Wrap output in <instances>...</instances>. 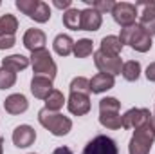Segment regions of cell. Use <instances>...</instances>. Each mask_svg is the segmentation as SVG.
I'll return each mask as SVG.
<instances>
[{"label": "cell", "instance_id": "1", "mask_svg": "<svg viewBox=\"0 0 155 154\" xmlns=\"http://www.w3.org/2000/svg\"><path fill=\"white\" fill-rule=\"evenodd\" d=\"M119 40L123 42V45L128 44L132 49H135V51H139V53H148V51L152 49V37H150L139 24L123 27Z\"/></svg>", "mask_w": 155, "mask_h": 154}, {"label": "cell", "instance_id": "2", "mask_svg": "<svg viewBox=\"0 0 155 154\" xmlns=\"http://www.w3.org/2000/svg\"><path fill=\"white\" fill-rule=\"evenodd\" d=\"M38 121L51 132V134H54V136H65V134H69L71 129H72L71 118L60 114V113H52V111H49V109H45V107L38 113Z\"/></svg>", "mask_w": 155, "mask_h": 154}, {"label": "cell", "instance_id": "3", "mask_svg": "<svg viewBox=\"0 0 155 154\" xmlns=\"http://www.w3.org/2000/svg\"><path fill=\"white\" fill-rule=\"evenodd\" d=\"M155 140V131L152 125V120L141 127H137L134 131V136L130 140L128 145V152L130 154H150V149L153 145Z\"/></svg>", "mask_w": 155, "mask_h": 154}, {"label": "cell", "instance_id": "4", "mask_svg": "<svg viewBox=\"0 0 155 154\" xmlns=\"http://www.w3.org/2000/svg\"><path fill=\"white\" fill-rule=\"evenodd\" d=\"M29 60H31L35 76H45L54 80L58 67H56V64H54V60H52V56H51V53L47 49H40V51L31 53Z\"/></svg>", "mask_w": 155, "mask_h": 154}, {"label": "cell", "instance_id": "5", "mask_svg": "<svg viewBox=\"0 0 155 154\" xmlns=\"http://www.w3.org/2000/svg\"><path fill=\"white\" fill-rule=\"evenodd\" d=\"M94 64H96V67L99 69V73L110 75V76L121 75V69H123V60H121L119 56L107 54V53H103L101 49L94 53Z\"/></svg>", "mask_w": 155, "mask_h": 154}, {"label": "cell", "instance_id": "6", "mask_svg": "<svg viewBox=\"0 0 155 154\" xmlns=\"http://www.w3.org/2000/svg\"><path fill=\"white\" fill-rule=\"evenodd\" d=\"M139 11L135 7V4H128V2H116L114 9H112V16L121 27H128L135 24Z\"/></svg>", "mask_w": 155, "mask_h": 154}, {"label": "cell", "instance_id": "7", "mask_svg": "<svg viewBox=\"0 0 155 154\" xmlns=\"http://www.w3.org/2000/svg\"><path fill=\"white\" fill-rule=\"evenodd\" d=\"M83 154H119L117 151L116 142L105 134H97L94 140H90L85 149H83Z\"/></svg>", "mask_w": 155, "mask_h": 154}, {"label": "cell", "instance_id": "8", "mask_svg": "<svg viewBox=\"0 0 155 154\" xmlns=\"http://www.w3.org/2000/svg\"><path fill=\"white\" fill-rule=\"evenodd\" d=\"M137 11H139V16H141V27L150 35H155V0L150 2H137L135 4Z\"/></svg>", "mask_w": 155, "mask_h": 154}, {"label": "cell", "instance_id": "9", "mask_svg": "<svg viewBox=\"0 0 155 154\" xmlns=\"http://www.w3.org/2000/svg\"><path fill=\"white\" fill-rule=\"evenodd\" d=\"M121 118H123V129H137L152 120V113L148 109H130Z\"/></svg>", "mask_w": 155, "mask_h": 154}, {"label": "cell", "instance_id": "10", "mask_svg": "<svg viewBox=\"0 0 155 154\" xmlns=\"http://www.w3.org/2000/svg\"><path fill=\"white\" fill-rule=\"evenodd\" d=\"M36 140V132L31 125H18L15 131H13V143L18 147V149H27L35 143Z\"/></svg>", "mask_w": 155, "mask_h": 154}, {"label": "cell", "instance_id": "11", "mask_svg": "<svg viewBox=\"0 0 155 154\" xmlns=\"http://www.w3.org/2000/svg\"><path fill=\"white\" fill-rule=\"evenodd\" d=\"M67 107L72 114L85 116L90 111V96L88 94H79V93H71L67 100Z\"/></svg>", "mask_w": 155, "mask_h": 154}, {"label": "cell", "instance_id": "12", "mask_svg": "<svg viewBox=\"0 0 155 154\" xmlns=\"http://www.w3.org/2000/svg\"><path fill=\"white\" fill-rule=\"evenodd\" d=\"M45 44H47V38H45V33L41 29H27L25 35H24V45L35 53V51H40V49H45Z\"/></svg>", "mask_w": 155, "mask_h": 154}, {"label": "cell", "instance_id": "13", "mask_svg": "<svg viewBox=\"0 0 155 154\" xmlns=\"http://www.w3.org/2000/svg\"><path fill=\"white\" fill-rule=\"evenodd\" d=\"M101 24H103V16L97 11L90 7L81 11V31H97Z\"/></svg>", "mask_w": 155, "mask_h": 154}, {"label": "cell", "instance_id": "14", "mask_svg": "<svg viewBox=\"0 0 155 154\" xmlns=\"http://www.w3.org/2000/svg\"><path fill=\"white\" fill-rule=\"evenodd\" d=\"M27 107H29V102H27V98H25L24 94H20V93L7 96L5 102H4V109H5L9 114H22V113L27 111Z\"/></svg>", "mask_w": 155, "mask_h": 154}, {"label": "cell", "instance_id": "15", "mask_svg": "<svg viewBox=\"0 0 155 154\" xmlns=\"http://www.w3.org/2000/svg\"><path fill=\"white\" fill-rule=\"evenodd\" d=\"M52 91V80L45 76H33L31 80V93L35 94V98L45 100Z\"/></svg>", "mask_w": 155, "mask_h": 154}, {"label": "cell", "instance_id": "16", "mask_svg": "<svg viewBox=\"0 0 155 154\" xmlns=\"http://www.w3.org/2000/svg\"><path fill=\"white\" fill-rule=\"evenodd\" d=\"M116 85V80L110 75H103V73H97L96 76H92L90 80V93L94 94H101V93H107L108 89H112Z\"/></svg>", "mask_w": 155, "mask_h": 154}, {"label": "cell", "instance_id": "17", "mask_svg": "<svg viewBox=\"0 0 155 154\" xmlns=\"http://www.w3.org/2000/svg\"><path fill=\"white\" fill-rule=\"evenodd\" d=\"M29 64H31V60L27 56H24V54H11V56L2 58V67L4 69H9L13 73H18L22 69H25Z\"/></svg>", "mask_w": 155, "mask_h": 154}, {"label": "cell", "instance_id": "18", "mask_svg": "<svg viewBox=\"0 0 155 154\" xmlns=\"http://www.w3.org/2000/svg\"><path fill=\"white\" fill-rule=\"evenodd\" d=\"M52 45H54V51L60 54V56H69L71 53H74V40L71 38L69 35H58L54 42H52Z\"/></svg>", "mask_w": 155, "mask_h": 154}, {"label": "cell", "instance_id": "19", "mask_svg": "<svg viewBox=\"0 0 155 154\" xmlns=\"http://www.w3.org/2000/svg\"><path fill=\"white\" fill-rule=\"evenodd\" d=\"M121 49H123V42L119 40V37L110 35V37H105V38L101 40V51H103V53H107V54L119 56Z\"/></svg>", "mask_w": 155, "mask_h": 154}, {"label": "cell", "instance_id": "20", "mask_svg": "<svg viewBox=\"0 0 155 154\" xmlns=\"http://www.w3.org/2000/svg\"><path fill=\"white\" fill-rule=\"evenodd\" d=\"M63 26L67 27V29H71V31H78V29H81V11L79 9H69V11H65L63 13Z\"/></svg>", "mask_w": 155, "mask_h": 154}, {"label": "cell", "instance_id": "21", "mask_svg": "<svg viewBox=\"0 0 155 154\" xmlns=\"http://www.w3.org/2000/svg\"><path fill=\"white\" fill-rule=\"evenodd\" d=\"M63 103H65V96H63V93L58 91V89H52L51 94L45 98V109H49V111H52V113H58V111L63 107Z\"/></svg>", "mask_w": 155, "mask_h": 154}, {"label": "cell", "instance_id": "22", "mask_svg": "<svg viewBox=\"0 0 155 154\" xmlns=\"http://www.w3.org/2000/svg\"><path fill=\"white\" fill-rule=\"evenodd\" d=\"M99 123L107 129L117 131L123 127V118L119 113H99Z\"/></svg>", "mask_w": 155, "mask_h": 154}, {"label": "cell", "instance_id": "23", "mask_svg": "<svg viewBox=\"0 0 155 154\" xmlns=\"http://www.w3.org/2000/svg\"><path fill=\"white\" fill-rule=\"evenodd\" d=\"M121 75H123L124 80H128V82H135L137 78L141 76V64L135 62V60L124 62L123 64V69H121Z\"/></svg>", "mask_w": 155, "mask_h": 154}, {"label": "cell", "instance_id": "24", "mask_svg": "<svg viewBox=\"0 0 155 154\" xmlns=\"http://www.w3.org/2000/svg\"><path fill=\"white\" fill-rule=\"evenodd\" d=\"M0 27H2L4 35L15 37V33H16V29H18V20H16V16H13V15H9V13L2 15V16H0Z\"/></svg>", "mask_w": 155, "mask_h": 154}, {"label": "cell", "instance_id": "25", "mask_svg": "<svg viewBox=\"0 0 155 154\" xmlns=\"http://www.w3.org/2000/svg\"><path fill=\"white\" fill-rule=\"evenodd\" d=\"M94 53V45H92V40L88 38H81L74 42V54L76 58H87Z\"/></svg>", "mask_w": 155, "mask_h": 154}, {"label": "cell", "instance_id": "26", "mask_svg": "<svg viewBox=\"0 0 155 154\" xmlns=\"http://www.w3.org/2000/svg\"><path fill=\"white\" fill-rule=\"evenodd\" d=\"M90 9H94V11H97L99 15H103V13H112V9H114V5H116V2L114 0H83Z\"/></svg>", "mask_w": 155, "mask_h": 154}, {"label": "cell", "instance_id": "27", "mask_svg": "<svg viewBox=\"0 0 155 154\" xmlns=\"http://www.w3.org/2000/svg\"><path fill=\"white\" fill-rule=\"evenodd\" d=\"M71 93L79 94H90V80L85 76H76L71 82Z\"/></svg>", "mask_w": 155, "mask_h": 154}, {"label": "cell", "instance_id": "28", "mask_svg": "<svg viewBox=\"0 0 155 154\" xmlns=\"http://www.w3.org/2000/svg\"><path fill=\"white\" fill-rule=\"evenodd\" d=\"M119 109H121V102L117 98L107 96L99 100V113H119Z\"/></svg>", "mask_w": 155, "mask_h": 154}, {"label": "cell", "instance_id": "29", "mask_svg": "<svg viewBox=\"0 0 155 154\" xmlns=\"http://www.w3.org/2000/svg\"><path fill=\"white\" fill-rule=\"evenodd\" d=\"M31 18H33L35 22H40V24L49 22V18H51V9H49V4H45V2H41V0H40L38 7H36L35 15H33Z\"/></svg>", "mask_w": 155, "mask_h": 154}, {"label": "cell", "instance_id": "30", "mask_svg": "<svg viewBox=\"0 0 155 154\" xmlns=\"http://www.w3.org/2000/svg\"><path fill=\"white\" fill-rule=\"evenodd\" d=\"M15 4H16V7H18L24 15H27V16L31 18V16L35 15L36 7H38L40 0H16Z\"/></svg>", "mask_w": 155, "mask_h": 154}, {"label": "cell", "instance_id": "31", "mask_svg": "<svg viewBox=\"0 0 155 154\" xmlns=\"http://www.w3.org/2000/svg\"><path fill=\"white\" fill-rule=\"evenodd\" d=\"M16 83V73L9 69H0V89H11Z\"/></svg>", "mask_w": 155, "mask_h": 154}, {"label": "cell", "instance_id": "32", "mask_svg": "<svg viewBox=\"0 0 155 154\" xmlns=\"http://www.w3.org/2000/svg\"><path fill=\"white\" fill-rule=\"evenodd\" d=\"M16 44V40H15V37H0V49H11L13 45Z\"/></svg>", "mask_w": 155, "mask_h": 154}, {"label": "cell", "instance_id": "33", "mask_svg": "<svg viewBox=\"0 0 155 154\" xmlns=\"http://www.w3.org/2000/svg\"><path fill=\"white\" fill-rule=\"evenodd\" d=\"M54 4V7H58V9H71V5H72V0H54L52 2Z\"/></svg>", "mask_w": 155, "mask_h": 154}, {"label": "cell", "instance_id": "34", "mask_svg": "<svg viewBox=\"0 0 155 154\" xmlns=\"http://www.w3.org/2000/svg\"><path fill=\"white\" fill-rule=\"evenodd\" d=\"M146 78H148L150 82H155V62L146 67Z\"/></svg>", "mask_w": 155, "mask_h": 154}, {"label": "cell", "instance_id": "35", "mask_svg": "<svg viewBox=\"0 0 155 154\" xmlns=\"http://www.w3.org/2000/svg\"><path fill=\"white\" fill-rule=\"evenodd\" d=\"M52 154H74L69 147H58V149H54V152Z\"/></svg>", "mask_w": 155, "mask_h": 154}, {"label": "cell", "instance_id": "36", "mask_svg": "<svg viewBox=\"0 0 155 154\" xmlns=\"http://www.w3.org/2000/svg\"><path fill=\"white\" fill-rule=\"evenodd\" d=\"M4 152V138L0 136V154Z\"/></svg>", "mask_w": 155, "mask_h": 154}, {"label": "cell", "instance_id": "37", "mask_svg": "<svg viewBox=\"0 0 155 154\" xmlns=\"http://www.w3.org/2000/svg\"><path fill=\"white\" fill-rule=\"evenodd\" d=\"M152 125H153V131H155V113L152 114Z\"/></svg>", "mask_w": 155, "mask_h": 154}, {"label": "cell", "instance_id": "38", "mask_svg": "<svg viewBox=\"0 0 155 154\" xmlns=\"http://www.w3.org/2000/svg\"><path fill=\"white\" fill-rule=\"evenodd\" d=\"M0 37H5V35H4V31H2V27H0Z\"/></svg>", "mask_w": 155, "mask_h": 154}, {"label": "cell", "instance_id": "39", "mask_svg": "<svg viewBox=\"0 0 155 154\" xmlns=\"http://www.w3.org/2000/svg\"><path fill=\"white\" fill-rule=\"evenodd\" d=\"M29 154H35V152H29Z\"/></svg>", "mask_w": 155, "mask_h": 154}]
</instances>
